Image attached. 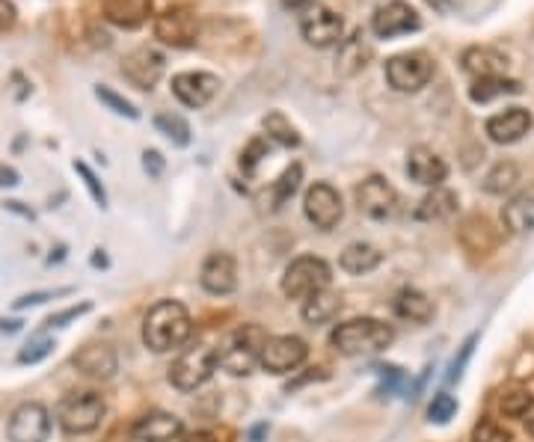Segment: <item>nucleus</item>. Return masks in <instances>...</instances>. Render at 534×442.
<instances>
[{
	"mask_svg": "<svg viewBox=\"0 0 534 442\" xmlns=\"http://www.w3.org/2000/svg\"><path fill=\"white\" fill-rule=\"evenodd\" d=\"M75 170H78V176L84 178V184H87V190L92 193V199L98 202V208H107V193H104V187H101L98 176L89 170L84 161H75Z\"/></svg>",
	"mask_w": 534,
	"mask_h": 442,
	"instance_id": "79ce46f5",
	"label": "nucleus"
},
{
	"mask_svg": "<svg viewBox=\"0 0 534 442\" xmlns=\"http://www.w3.org/2000/svg\"><path fill=\"white\" fill-rule=\"evenodd\" d=\"M472 442H511V440H508V434H505L499 425H493V422H481V425H475V431H472Z\"/></svg>",
	"mask_w": 534,
	"mask_h": 442,
	"instance_id": "37998d69",
	"label": "nucleus"
},
{
	"mask_svg": "<svg viewBox=\"0 0 534 442\" xmlns=\"http://www.w3.org/2000/svg\"><path fill=\"white\" fill-rule=\"evenodd\" d=\"M517 92H523L520 81H511V78L499 75V78H481V81H475V84L469 87V98H472L475 104H487V101H493V98L517 95Z\"/></svg>",
	"mask_w": 534,
	"mask_h": 442,
	"instance_id": "c85d7f7f",
	"label": "nucleus"
},
{
	"mask_svg": "<svg viewBox=\"0 0 534 442\" xmlns=\"http://www.w3.org/2000/svg\"><path fill=\"white\" fill-rule=\"evenodd\" d=\"M502 223L511 235H529L534 232V187L517 193L505 208H502Z\"/></svg>",
	"mask_w": 534,
	"mask_h": 442,
	"instance_id": "b1692460",
	"label": "nucleus"
},
{
	"mask_svg": "<svg viewBox=\"0 0 534 442\" xmlns=\"http://www.w3.org/2000/svg\"><path fill=\"white\" fill-rule=\"evenodd\" d=\"M374 374L380 380L377 389H374V395H380V398L395 395V392H401L407 386V371L398 368V365H374Z\"/></svg>",
	"mask_w": 534,
	"mask_h": 442,
	"instance_id": "72a5a7b5",
	"label": "nucleus"
},
{
	"mask_svg": "<svg viewBox=\"0 0 534 442\" xmlns=\"http://www.w3.org/2000/svg\"><path fill=\"white\" fill-rule=\"evenodd\" d=\"M152 0H104V18L122 30H134L152 18Z\"/></svg>",
	"mask_w": 534,
	"mask_h": 442,
	"instance_id": "5701e85b",
	"label": "nucleus"
},
{
	"mask_svg": "<svg viewBox=\"0 0 534 442\" xmlns=\"http://www.w3.org/2000/svg\"><path fill=\"white\" fill-rule=\"evenodd\" d=\"M63 294H69V288H60V291H39V294H24V297L15 300V309L39 306V303H45V300H51V297H63Z\"/></svg>",
	"mask_w": 534,
	"mask_h": 442,
	"instance_id": "a18cd8bd",
	"label": "nucleus"
},
{
	"mask_svg": "<svg viewBox=\"0 0 534 442\" xmlns=\"http://www.w3.org/2000/svg\"><path fill=\"white\" fill-rule=\"evenodd\" d=\"M220 81L208 72H181L173 78V95L184 107H205L217 95Z\"/></svg>",
	"mask_w": 534,
	"mask_h": 442,
	"instance_id": "a211bd4d",
	"label": "nucleus"
},
{
	"mask_svg": "<svg viewBox=\"0 0 534 442\" xmlns=\"http://www.w3.org/2000/svg\"><path fill=\"white\" fill-rule=\"evenodd\" d=\"M475 345H478V333H472V336L460 345V354L451 359V368H448V383H457V380L463 377V368H466L469 356H472V351H475Z\"/></svg>",
	"mask_w": 534,
	"mask_h": 442,
	"instance_id": "58836bf2",
	"label": "nucleus"
},
{
	"mask_svg": "<svg viewBox=\"0 0 534 442\" xmlns=\"http://www.w3.org/2000/svg\"><path fill=\"white\" fill-rule=\"evenodd\" d=\"M306 354L309 348L300 336H270L262 348L259 365L270 374H288L306 362Z\"/></svg>",
	"mask_w": 534,
	"mask_h": 442,
	"instance_id": "f8f14e48",
	"label": "nucleus"
},
{
	"mask_svg": "<svg viewBox=\"0 0 534 442\" xmlns=\"http://www.w3.org/2000/svg\"><path fill=\"white\" fill-rule=\"evenodd\" d=\"M362 39H365L362 33H354L348 42H342V51H339V69H342V75H354V72H359L365 66L368 48H365Z\"/></svg>",
	"mask_w": 534,
	"mask_h": 442,
	"instance_id": "c756f323",
	"label": "nucleus"
},
{
	"mask_svg": "<svg viewBox=\"0 0 534 442\" xmlns=\"http://www.w3.org/2000/svg\"><path fill=\"white\" fill-rule=\"evenodd\" d=\"M333 270L318 256H300L282 273V294L291 300H309L330 288Z\"/></svg>",
	"mask_w": 534,
	"mask_h": 442,
	"instance_id": "39448f33",
	"label": "nucleus"
},
{
	"mask_svg": "<svg viewBox=\"0 0 534 442\" xmlns=\"http://www.w3.org/2000/svg\"><path fill=\"white\" fill-rule=\"evenodd\" d=\"M199 282L208 294H232L238 288V262L229 253H211L199 270Z\"/></svg>",
	"mask_w": 534,
	"mask_h": 442,
	"instance_id": "f3484780",
	"label": "nucleus"
},
{
	"mask_svg": "<svg viewBox=\"0 0 534 442\" xmlns=\"http://www.w3.org/2000/svg\"><path fill=\"white\" fill-rule=\"evenodd\" d=\"M300 33L312 48H333V45H342L345 21L330 6L315 3V6H306V12L300 18Z\"/></svg>",
	"mask_w": 534,
	"mask_h": 442,
	"instance_id": "1a4fd4ad",
	"label": "nucleus"
},
{
	"mask_svg": "<svg viewBox=\"0 0 534 442\" xmlns=\"http://www.w3.org/2000/svg\"><path fill=\"white\" fill-rule=\"evenodd\" d=\"M457 211V196L451 190H443V187H434V193H428L419 208H416V217L419 220H445Z\"/></svg>",
	"mask_w": 534,
	"mask_h": 442,
	"instance_id": "cd10ccee",
	"label": "nucleus"
},
{
	"mask_svg": "<svg viewBox=\"0 0 534 442\" xmlns=\"http://www.w3.org/2000/svg\"><path fill=\"white\" fill-rule=\"evenodd\" d=\"M532 407L534 398L529 389H514V392H508V395L502 398V413H505V416H514V419L526 416Z\"/></svg>",
	"mask_w": 534,
	"mask_h": 442,
	"instance_id": "c9c22d12",
	"label": "nucleus"
},
{
	"mask_svg": "<svg viewBox=\"0 0 534 442\" xmlns=\"http://www.w3.org/2000/svg\"><path fill=\"white\" fill-rule=\"evenodd\" d=\"M181 442H217L211 434H205V431H196V434H187V437H181Z\"/></svg>",
	"mask_w": 534,
	"mask_h": 442,
	"instance_id": "8fccbe9b",
	"label": "nucleus"
},
{
	"mask_svg": "<svg viewBox=\"0 0 534 442\" xmlns=\"http://www.w3.org/2000/svg\"><path fill=\"white\" fill-rule=\"evenodd\" d=\"M15 6H12V0H0V30H9L12 24H15Z\"/></svg>",
	"mask_w": 534,
	"mask_h": 442,
	"instance_id": "de8ad7c7",
	"label": "nucleus"
},
{
	"mask_svg": "<svg viewBox=\"0 0 534 442\" xmlns=\"http://www.w3.org/2000/svg\"><path fill=\"white\" fill-rule=\"evenodd\" d=\"M95 95H98V101H104L113 113L128 116V119H140V110H137L131 101H125L122 95H116L110 87H95Z\"/></svg>",
	"mask_w": 534,
	"mask_h": 442,
	"instance_id": "e433bc0d",
	"label": "nucleus"
},
{
	"mask_svg": "<svg viewBox=\"0 0 534 442\" xmlns=\"http://www.w3.org/2000/svg\"><path fill=\"white\" fill-rule=\"evenodd\" d=\"M303 211H306V220L321 229V232H330L342 223L345 217V205H342V196L333 184H312L303 196Z\"/></svg>",
	"mask_w": 534,
	"mask_h": 442,
	"instance_id": "6e6552de",
	"label": "nucleus"
},
{
	"mask_svg": "<svg viewBox=\"0 0 534 442\" xmlns=\"http://www.w3.org/2000/svg\"><path fill=\"white\" fill-rule=\"evenodd\" d=\"M300 178H303V167L300 164H294V167H288L279 181L273 184V208H282L294 193H297V187H300Z\"/></svg>",
	"mask_w": 534,
	"mask_h": 442,
	"instance_id": "f704fd0d",
	"label": "nucleus"
},
{
	"mask_svg": "<svg viewBox=\"0 0 534 442\" xmlns=\"http://www.w3.org/2000/svg\"><path fill=\"white\" fill-rule=\"evenodd\" d=\"M193 333L190 312L178 300H161L155 303L143 318V345L155 354L178 351Z\"/></svg>",
	"mask_w": 534,
	"mask_h": 442,
	"instance_id": "f257e3e1",
	"label": "nucleus"
},
{
	"mask_svg": "<svg viewBox=\"0 0 534 442\" xmlns=\"http://www.w3.org/2000/svg\"><path fill=\"white\" fill-rule=\"evenodd\" d=\"M460 63H463V72L472 75L475 81H481V78H499L508 69V57L502 51H496V48H487V45L466 48L463 57H460Z\"/></svg>",
	"mask_w": 534,
	"mask_h": 442,
	"instance_id": "412c9836",
	"label": "nucleus"
},
{
	"mask_svg": "<svg viewBox=\"0 0 534 442\" xmlns=\"http://www.w3.org/2000/svg\"><path fill=\"white\" fill-rule=\"evenodd\" d=\"M517 181H520V167L511 164V161H502V164H496V167L487 173L484 190L493 193V196H502V193H508Z\"/></svg>",
	"mask_w": 534,
	"mask_h": 442,
	"instance_id": "2f4dec72",
	"label": "nucleus"
},
{
	"mask_svg": "<svg viewBox=\"0 0 534 442\" xmlns=\"http://www.w3.org/2000/svg\"><path fill=\"white\" fill-rule=\"evenodd\" d=\"M143 170H146L152 178L164 176V158H161V152L146 149V152H143Z\"/></svg>",
	"mask_w": 534,
	"mask_h": 442,
	"instance_id": "49530a36",
	"label": "nucleus"
},
{
	"mask_svg": "<svg viewBox=\"0 0 534 442\" xmlns=\"http://www.w3.org/2000/svg\"><path fill=\"white\" fill-rule=\"evenodd\" d=\"M356 205L371 220H389L398 211V193L383 176H368L356 184Z\"/></svg>",
	"mask_w": 534,
	"mask_h": 442,
	"instance_id": "9b49d317",
	"label": "nucleus"
},
{
	"mask_svg": "<svg viewBox=\"0 0 534 442\" xmlns=\"http://www.w3.org/2000/svg\"><path fill=\"white\" fill-rule=\"evenodd\" d=\"M265 155H267L265 140H259V137H256V140H250V146L241 152V170H244L247 176H253V173H256V167H259V161H262Z\"/></svg>",
	"mask_w": 534,
	"mask_h": 442,
	"instance_id": "ea45409f",
	"label": "nucleus"
},
{
	"mask_svg": "<svg viewBox=\"0 0 534 442\" xmlns=\"http://www.w3.org/2000/svg\"><path fill=\"white\" fill-rule=\"evenodd\" d=\"M164 54L143 45L137 51H131L125 60H122V75L134 84L137 89H155V84L161 81L164 75Z\"/></svg>",
	"mask_w": 534,
	"mask_h": 442,
	"instance_id": "2eb2a0df",
	"label": "nucleus"
},
{
	"mask_svg": "<svg viewBox=\"0 0 534 442\" xmlns=\"http://www.w3.org/2000/svg\"><path fill=\"white\" fill-rule=\"evenodd\" d=\"M270 339L265 330L259 324H244L238 330H232L223 345L217 348V368L241 377V374H250L256 365H259V356H262V348Z\"/></svg>",
	"mask_w": 534,
	"mask_h": 442,
	"instance_id": "7ed1b4c3",
	"label": "nucleus"
},
{
	"mask_svg": "<svg viewBox=\"0 0 534 442\" xmlns=\"http://www.w3.org/2000/svg\"><path fill=\"white\" fill-rule=\"evenodd\" d=\"M419 27H422L419 12L404 0H392V3L380 6L371 15V30L380 39H395V36H404V33H416Z\"/></svg>",
	"mask_w": 534,
	"mask_h": 442,
	"instance_id": "4468645a",
	"label": "nucleus"
},
{
	"mask_svg": "<svg viewBox=\"0 0 534 442\" xmlns=\"http://www.w3.org/2000/svg\"><path fill=\"white\" fill-rule=\"evenodd\" d=\"M532 131V113L526 107H508L487 119V137L499 146L520 143Z\"/></svg>",
	"mask_w": 534,
	"mask_h": 442,
	"instance_id": "dca6fc26",
	"label": "nucleus"
},
{
	"mask_svg": "<svg viewBox=\"0 0 534 442\" xmlns=\"http://www.w3.org/2000/svg\"><path fill=\"white\" fill-rule=\"evenodd\" d=\"M48 437H51V413L42 404L27 401L15 407V413L9 416V442H48Z\"/></svg>",
	"mask_w": 534,
	"mask_h": 442,
	"instance_id": "ddd939ff",
	"label": "nucleus"
},
{
	"mask_svg": "<svg viewBox=\"0 0 534 442\" xmlns=\"http://www.w3.org/2000/svg\"><path fill=\"white\" fill-rule=\"evenodd\" d=\"M434 78V60L425 51H407L386 60V81L398 92H419Z\"/></svg>",
	"mask_w": 534,
	"mask_h": 442,
	"instance_id": "0eeeda50",
	"label": "nucleus"
},
{
	"mask_svg": "<svg viewBox=\"0 0 534 442\" xmlns=\"http://www.w3.org/2000/svg\"><path fill=\"white\" fill-rule=\"evenodd\" d=\"M89 309H92V303H81V306H69L66 312H60V315H51L45 324L48 327H66L69 321H75V318H81V315H87Z\"/></svg>",
	"mask_w": 534,
	"mask_h": 442,
	"instance_id": "c03bdc74",
	"label": "nucleus"
},
{
	"mask_svg": "<svg viewBox=\"0 0 534 442\" xmlns=\"http://www.w3.org/2000/svg\"><path fill=\"white\" fill-rule=\"evenodd\" d=\"M107 413V404L98 392H69L57 404V422L69 437L92 434Z\"/></svg>",
	"mask_w": 534,
	"mask_h": 442,
	"instance_id": "20e7f679",
	"label": "nucleus"
},
{
	"mask_svg": "<svg viewBox=\"0 0 534 442\" xmlns=\"http://www.w3.org/2000/svg\"><path fill=\"white\" fill-rule=\"evenodd\" d=\"M54 351V339H33L21 354H18V362L21 365H33V362H42L45 356H51Z\"/></svg>",
	"mask_w": 534,
	"mask_h": 442,
	"instance_id": "a19ab883",
	"label": "nucleus"
},
{
	"mask_svg": "<svg viewBox=\"0 0 534 442\" xmlns=\"http://www.w3.org/2000/svg\"><path fill=\"white\" fill-rule=\"evenodd\" d=\"M395 342V330L377 318H354L330 333V345L342 356H371Z\"/></svg>",
	"mask_w": 534,
	"mask_h": 442,
	"instance_id": "f03ea898",
	"label": "nucleus"
},
{
	"mask_svg": "<svg viewBox=\"0 0 534 442\" xmlns=\"http://www.w3.org/2000/svg\"><path fill=\"white\" fill-rule=\"evenodd\" d=\"M18 327H21L18 321H0V330H9V333H15Z\"/></svg>",
	"mask_w": 534,
	"mask_h": 442,
	"instance_id": "603ef678",
	"label": "nucleus"
},
{
	"mask_svg": "<svg viewBox=\"0 0 534 442\" xmlns=\"http://www.w3.org/2000/svg\"><path fill=\"white\" fill-rule=\"evenodd\" d=\"M72 365L84 374V377H95V380H110L119 368V359L113 354V348L107 345H87L78 354L72 356Z\"/></svg>",
	"mask_w": 534,
	"mask_h": 442,
	"instance_id": "4be33fe9",
	"label": "nucleus"
},
{
	"mask_svg": "<svg viewBox=\"0 0 534 442\" xmlns=\"http://www.w3.org/2000/svg\"><path fill=\"white\" fill-rule=\"evenodd\" d=\"M131 434H134V440L137 442H176L178 437L184 434V425H181V419L173 416V413L155 410V413L140 416V419L134 422Z\"/></svg>",
	"mask_w": 534,
	"mask_h": 442,
	"instance_id": "6ab92c4d",
	"label": "nucleus"
},
{
	"mask_svg": "<svg viewBox=\"0 0 534 442\" xmlns=\"http://www.w3.org/2000/svg\"><path fill=\"white\" fill-rule=\"evenodd\" d=\"M155 128H158L167 140H173L176 146H187V143H190V125H187V119L178 116V113H158V116H155Z\"/></svg>",
	"mask_w": 534,
	"mask_h": 442,
	"instance_id": "473e14b6",
	"label": "nucleus"
},
{
	"mask_svg": "<svg viewBox=\"0 0 534 442\" xmlns=\"http://www.w3.org/2000/svg\"><path fill=\"white\" fill-rule=\"evenodd\" d=\"M380 262H383V253H380L374 244H362V241L348 244L345 253H342V259H339L342 270H348V273H354V276L371 273Z\"/></svg>",
	"mask_w": 534,
	"mask_h": 442,
	"instance_id": "bb28decb",
	"label": "nucleus"
},
{
	"mask_svg": "<svg viewBox=\"0 0 534 442\" xmlns=\"http://www.w3.org/2000/svg\"><path fill=\"white\" fill-rule=\"evenodd\" d=\"M18 184V173L12 167H0V187H15Z\"/></svg>",
	"mask_w": 534,
	"mask_h": 442,
	"instance_id": "09e8293b",
	"label": "nucleus"
},
{
	"mask_svg": "<svg viewBox=\"0 0 534 442\" xmlns=\"http://www.w3.org/2000/svg\"><path fill=\"white\" fill-rule=\"evenodd\" d=\"M92 265L104 267V265H107V259H104V256H92Z\"/></svg>",
	"mask_w": 534,
	"mask_h": 442,
	"instance_id": "5fc2aeb1",
	"label": "nucleus"
},
{
	"mask_svg": "<svg viewBox=\"0 0 534 442\" xmlns=\"http://www.w3.org/2000/svg\"><path fill=\"white\" fill-rule=\"evenodd\" d=\"M392 309L398 318L413 321V324H428L434 318V303L416 288H401L392 300Z\"/></svg>",
	"mask_w": 534,
	"mask_h": 442,
	"instance_id": "393cba45",
	"label": "nucleus"
},
{
	"mask_svg": "<svg viewBox=\"0 0 534 442\" xmlns=\"http://www.w3.org/2000/svg\"><path fill=\"white\" fill-rule=\"evenodd\" d=\"M155 36L173 48H193L199 39V15L190 6H170L155 18Z\"/></svg>",
	"mask_w": 534,
	"mask_h": 442,
	"instance_id": "9d476101",
	"label": "nucleus"
},
{
	"mask_svg": "<svg viewBox=\"0 0 534 442\" xmlns=\"http://www.w3.org/2000/svg\"><path fill=\"white\" fill-rule=\"evenodd\" d=\"M265 131L270 140H276L279 146H285V149H294V146H300V134H297V128L282 116V113H267L265 116Z\"/></svg>",
	"mask_w": 534,
	"mask_h": 442,
	"instance_id": "7c9ffc66",
	"label": "nucleus"
},
{
	"mask_svg": "<svg viewBox=\"0 0 534 442\" xmlns=\"http://www.w3.org/2000/svg\"><path fill=\"white\" fill-rule=\"evenodd\" d=\"M214 371H217V348L193 345V348H184L170 365V383L181 392H193L205 386Z\"/></svg>",
	"mask_w": 534,
	"mask_h": 442,
	"instance_id": "423d86ee",
	"label": "nucleus"
},
{
	"mask_svg": "<svg viewBox=\"0 0 534 442\" xmlns=\"http://www.w3.org/2000/svg\"><path fill=\"white\" fill-rule=\"evenodd\" d=\"M265 434H267V425H259V428H253V434H250V440L259 442V440H262V437H265Z\"/></svg>",
	"mask_w": 534,
	"mask_h": 442,
	"instance_id": "3c124183",
	"label": "nucleus"
},
{
	"mask_svg": "<svg viewBox=\"0 0 534 442\" xmlns=\"http://www.w3.org/2000/svg\"><path fill=\"white\" fill-rule=\"evenodd\" d=\"M288 6H294V9H300V6H312L315 0H285Z\"/></svg>",
	"mask_w": 534,
	"mask_h": 442,
	"instance_id": "864d4df0",
	"label": "nucleus"
},
{
	"mask_svg": "<svg viewBox=\"0 0 534 442\" xmlns=\"http://www.w3.org/2000/svg\"><path fill=\"white\" fill-rule=\"evenodd\" d=\"M339 312H342V297L333 294L330 288L321 291V294H315V297H309V300L303 303V321L312 324V327L330 324Z\"/></svg>",
	"mask_w": 534,
	"mask_h": 442,
	"instance_id": "a878e982",
	"label": "nucleus"
},
{
	"mask_svg": "<svg viewBox=\"0 0 534 442\" xmlns=\"http://www.w3.org/2000/svg\"><path fill=\"white\" fill-rule=\"evenodd\" d=\"M457 413V401L448 395V392H440V395H434V401H431V407H428V416H431V422H437V425H445L451 416Z\"/></svg>",
	"mask_w": 534,
	"mask_h": 442,
	"instance_id": "4c0bfd02",
	"label": "nucleus"
},
{
	"mask_svg": "<svg viewBox=\"0 0 534 442\" xmlns=\"http://www.w3.org/2000/svg\"><path fill=\"white\" fill-rule=\"evenodd\" d=\"M407 173H410V178H413L416 184H422V187H440L445 176H448V164H445L434 149L416 146V149H410V155H407Z\"/></svg>",
	"mask_w": 534,
	"mask_h": 442,
	"instance_id": "aec40b11",
	"label": "nucleus"
}]
</instances>
